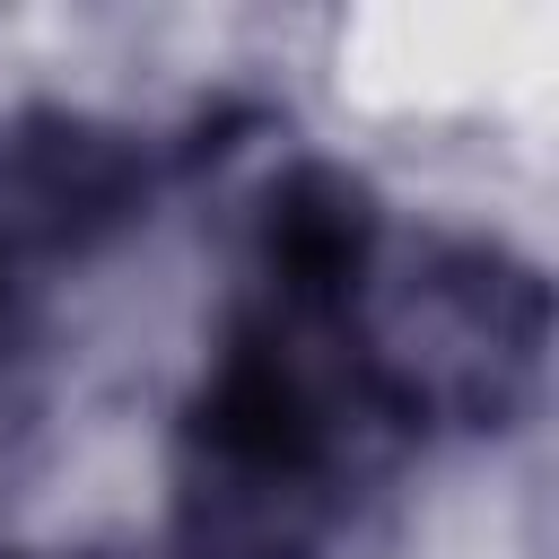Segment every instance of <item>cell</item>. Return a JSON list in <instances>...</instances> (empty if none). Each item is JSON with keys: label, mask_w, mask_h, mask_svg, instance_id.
<instances>
[{"label": "cell", "mask_w": 559, "mask_h": 559, "mask_svg": "<svg viewBox=\"0 0 559 559\" xmlns=\"http://www.w3.org/2000/svg\"><path fill=\"white\" fill-rule=\"evenodd\" d=\"M26 559H96V550H26Z\"/></svg>", "instance_id": "obj_2"}, {"label": "cell", "mask_w": 559, "mask_h": 559, "mask_svg": "<svg viewBox=\"0 0 559 559\" xmlns=\"http://www.w3.org/2000/svg\"><path fill=\"white\" fill-rule=\"evenodd\" d=\"M349 358L384 437H489L542 393L550 288L498 236H411L349 288Z\"/></svg>", "instance_id": "obj_1"}]
</instances>
